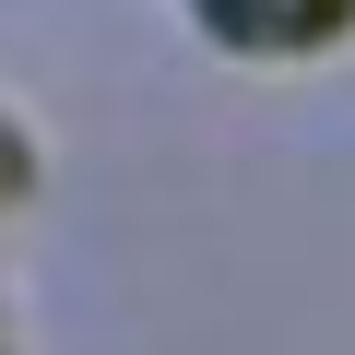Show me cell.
<instances>
[{"mask_svg": "<svg viewBox=\"0 0 355 355\" xmlns=\"http://www.w3.org/2000/svg\"><path fill=\"white\" fill-rule=\"evenodd\" d=\"M202 12H214L225 36H249V12H261V48H284V36H320L343 0H202Z\"/></svg>", "mask_w": 355, "mask_h": 355, "instance_id": "1", "label": "cell"}]
</instances>
